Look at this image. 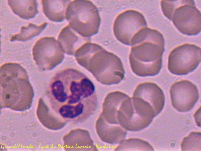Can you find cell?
<instances>
[{
  "instance_id": "ac0fdd59",
  "label": "cell",
  "mask_w": 201,
  "mask_h": 151,
  "mask_svg": "<svg viewBox=\"0 0 201 151\" xmlns=\"http://www.w3.org/2000/svg\"><path fill=\"white\" fill-rule=\"evenodd\" d=\"M115 150L153 151L152 146L147 142L137 138H131L124 140Z\"/></svg>"
},
{
  "instance_id": "7a4b0ae2",
  "label": "cell",
  "mask_w": 201,
  "mask_h": 151,
  "mask_svg": "<svg viewBox=\"0 0 201 151\" xmlns=\"http://www.w3.org/2000/svg\"><path fill=\"white\" fill-rule=\"evenodd\" d=\"M75 57L80 64L103 84H117L124 78L125 70L120 58L97 44L85 43L77 50Z\"/></svg>"
},
{
  "instance_id": "ffe728a7",
  "label": "cell",
  "mask_w": 201,
  "mask_h": 151,
  "mask_svg": "<svg viewBox=\"0 0 201 151\" xmlns=\"http://www.w3.org/2000/svg\"><path fill=\"white\" fill-rule=\"evenodd\" d=\"M200 108L197 111L195 114V118L197 124L200 127Z\"/></svg>"
},
{
  "instance_id": "ba28073f",
  "label": "cell",
  "mask_w": 201,
  "mask_h": 151,
  "mask_svg": "<svg viewBox=\"0 0 201 151\" xmlns=\"http://www.w3.org/2000/svg\"><path fill=\"white\" fill-rule=\"evenodd\" d=\"M148 28L142 14L128 10L119 14L114 22L113 30L116 39L127 45H134L143 38Z\"/></svg>"
},
{
  "instance_id": "9a60e30c",
  "label": "cell",
  "mask_w": 201,
  "mask_h": 151,
  "mask_svg": "<svg viewBox=\"0 0 201 151\" xmlns=\"http://www.w3.org/2000/svg\"><path fill=\"white\" fill-rule=\"evenodd\" d=\"M70 0H42L44 14L50 20L62 21L65 17L66 10Z\"/></svg>"
},
{
  "instance_id": "8992f818",
  "label": "cell",
  "mask_w": 201,
  "mask_h": 151,
  "mask_svg": "<svg viewBox=\"0 0 201 151\" xmlns=\"http://www.w3.org/2000/svg\"><path fill=\"white\" fill-rule=\"evenodd\" d=\"M65 17L70 27L83 37L90 38L98 32L101 19L98 8L90 1H71Z\"/></svg>"
},
{
  "instance_id": "2e32d148",
  "label": "cell",
  "mask_w": 201,
  "mask_h": 151,
  "mask_svg": "<svg viewBox=\"0 0 201 151\" xmlns=\"http://www.w3.org/2000/svg\"><path fill=\"white\" fill-rule=\"evenodd\" d=\"M8 2L13 12L24 19L32 18L38 12L36 0H8Z\"/></svg>"
},
{
  "instance_id": "8fae6325",
  "label": "cell",
  "mask_w": 201,
  "mask_h": 151,
  "mask_svg": "<svg viewBox=\"0 0 201 151\" xmlns=\"http://www.w3.org/2000/svg\"><path fill=\"white\" fill-rule=\"evenodd\" d=\"M63 50L54 37H42L37 42L33 47V58L40 69L50 70L62 62L64 58Z\"/></svg>"
},
{
  "instance_id": "6da1fadb",
  "label": "cell",
  "mask_w": 201,
  "mask_h": 151,
  "mask_svg": "<svg viewBox=\"0 0 201 151\" xmlns=\"http://www.w3.org/2000/svg\"><path fill=\"white\" fill-rule=\"evenodd\" d=\"M50 88L52 99L59 109L67 112L74 118L86 111L92 112L96 108L95 86L78 70L69 68L59 72L52 78Z\"/></svg>"
},
{
  "instance_id": "e0dca14e",
  "label": "cell",
  "mask_w": 201,
  "mask_h": 151,
  "mask_svg": "<svg viewBox=\"0 0 201 151\" xmlns=\"http://www.w3.org/2000/svg\"><path fill=\"white\" fill-rule=\"evenodd\" d=\"M47 24V23L45 22L39 26L30 23L27 26H22L20 32L12 36L10 40L24 41L30 40L39 35L45 28Z\"/></svg>"
},
{
  "instance_id": "3957f363",
  "label": "cell",
  "mask_w": 201,
  "mask_h": 151,
  "mask_svg": "<svg viewBox=\"0 0 201 151\" xmlns=\"http://www.w3.org/2000/svg\"><path fill=\"white\" fill-rule=\"evenodd\" d=\"M164 50V40L159 31L148 28L144 38L132 47L129 59L133 72L136 75L153 76L159 72Z\"/></svg>"
},
{
  "instance_id": "4fadbf2b",
  "label": "cell",
  "mask_w": 201,
  "mask_h": 151,
  "mask_svg": "<svg viewBox=\"0 0 201 151\" xmlns=\"http://www.w3.org/2000/svg\"><path fill=\"white\" fill-rule=\"evenodd\" d=\"M58 40L64 52L71 55L76 52L77 49L80 46L90 41L89 38L80 35L69 25L66 26L61 30L58 36Z\"/></svg>"
},
{
  "instance_id": "d6986e66",
  "label": "cell",
  "mask_w": 201,
  "mask_h": 151,
  "mask_svg": "<svg viewBox=\"0 0 201 151\" xmlns=\"http://www.w3.org/2000/svg\"><path fill=\"white\" fill-rule=\"evenodd\" d=\"M201 132H192L184 137L181 145L182 151H201Z\"/></svg>"
},
{
  "instance_id": "5b68a950",
  "label": "cell",
  "mask_w": 201,
  "mask_h": 151,
  "mask_svg": "<svg viewBox=\"0 0 201 151\" xmlns=\"http://www.w3.org/2000/svg\"><path fill=\"white\" fill-rule=\"evenodd\" d=\"M161 6L165 16L182 33L195 35L200 32L201 13L194 1H162Z\"/></svg>"
},
{
  "instance_id": "5bb4252c",
  "label": "cell",
  "mask_w": 201,
  "mask_h": 151,
  "mask_svg": "<svg viewBox=\"0 0 201 151\" xmlns=\"http://www.w3.org/2000/svg\"><path fill=\"white\" fill-rule=\"evenodd\" d=\"M96 127L101 139L112 144H120L124 140L127 134L126 130L122 127L108 124L99 118Z\"/></svg>"
},
{
  "instance_id": "9c48e42d",
  "label": "cell",
  "mask_w": 201,
  "mask_h": 151,
  "mask_svg": "<svg viewBox=\"0 0 201 151\" xmlns=\"http://www.w3.org/2000/svg\"><path fill=\"white\" fill-rule=\"evenodd\" d=\"M134 113L131 98L123 92L115 91L107 95L100 116L108 124L127 130Z\"/></svg>"
},
{
  "instance_id": "277c9868",
  "label": "cell",
  "mask_w": 201,
  "mask_h": 151,
  "mask_svg": "<svg viewBox=\"0 0 201 151\" xmlns=\"http://www.w3.org/2000/svg\"><path fill=\"white\" fill-rule=\"evenodd\" d=\"M0 78L4 105L18 108L29 106L33 92L24 68L18 63H6L0 68Z\"/></svg>"
},
{
  "instance_id": "7c38bea8",
  "label": "cell",
  "mask_w": 201,
  "mask_h": 151,
  "mask_svg": "<svg viewBox=\"0 0 201 151\" xmlns=\"http://www.w3.org/2000/svg\"><path fill=\"white\" fill-rule=\"evenodd\" d=\"M172 106L180 112L189 111L193 108L199 98L197 87L187 80L177 82L170 90Z\"/></svg>"
},
{
  "instance_id": "30bf717a",
  "label": "cell",
  "mask_w": 201,
  "mask_h": 151,
  "mask_svg": "<svg viewBox=\"0 0 201 151\" xmlns=\"http://www.w3.org/2000/svg\"><path fill=\"white\" fill-rule=\"evenodd\" d=\"M201 48L186 43L173 49L168 59V68L172 74L184 75L194 71L201 61Z\"/></svg>"
},
{
  "instance_id": "52a82bcc",
  "label": "cell",
  "mask_w": 201,
  "mask_h": 151,
  "mask_svg": "<svg viewBox=\"0 0 201 151\" xmlns=\"http://www.w3.org/2000/svg\"><path fill=\"white\" fill-rule=\"evenodd\" d=\"M135 113L146 119L152 121L164 106L165 96L156 84L145 82L139 84L132 98Z\"/></svg>"
}]
</instances>
